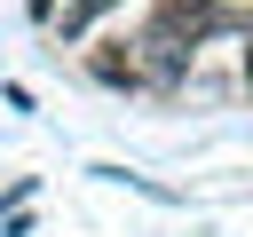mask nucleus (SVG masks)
<instances>
[{"label":"nucleus","instance_id":"nucleus-1","mask_svg":"<svg viewBox=\"0 0 253 237\" xmlns=\"http://www.w3.org/2000/svg\"><path fill=\"white\" fill-rule=\"evenodd\" d=\"M87 79H95V87H111V95H134V87H142V71H134V47H126V40H111L103 55H87Z\"/></svg>","mask_w":253,"mask_h":237},{"label":"nucleus","instance_id":"nucleus-2","mask_svg":"<svg viewBox=\"0 0 253 237\" xmlns=\"http://www.w3.org/2000/svg\"><path fill=\"white\" fill-rule=\"evenodd\" d=\"M111 8H119V0H63V8H55V40H63V47H79Z\"/></svg>","mask_w":253,"mask_h":237},{"label":"nucleus","instance_id":"nucleus-3","mask_svg":"<svg viewBox=\"0 0 253 237\" xmlns=\"http://www.w3.org/2000/svg\"><path fill=\"white\" fill-rule=\"evenodd\" d=\"M0 237H32V213L16 205V213H0Z\"/></svg>","mask_w":253,"mask_h":237},{"label":"nucleus","instance_id":"nucleus-4","mask_svg":"<svg viewBox=\"0 0 253 237\" xmlns=\"http://www.w3.org/2000/svg\"><path fill=\"white\" fill-rule=\"evenodd\" d=\"M24 16L32 24H55V0H24Z\"/></svg>","mask_w":253,"mask_h":237}]
</instances>
